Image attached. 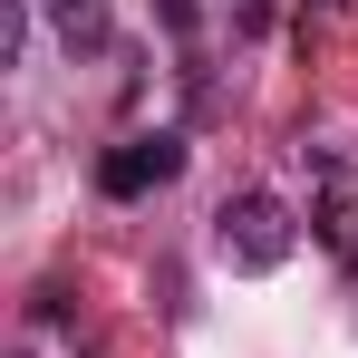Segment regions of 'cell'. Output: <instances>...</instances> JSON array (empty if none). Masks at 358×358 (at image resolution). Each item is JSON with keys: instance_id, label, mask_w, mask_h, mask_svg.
<instances>
[{"instance_id": "3957f363", "label": "cell", "mask_w": 358, "mask_h": 358, "mask_svg": "<svg viewBox=\"0 0 358 358\" xmlns=\"http://www.w3.org/2000/svg\"><path fill=\"white\" fill-rule=\"evenodd\" d=\"M68 49H107V0H39Z\"/></svg>"}, {"instance_id": "5b68a950", "label": "cell", "mask_w": 358, "mask_h": 358, "mask_svg": "<svg viewBox=\"0 0 358 358\" xmlns=\"http://www.w3.org/2000/svg\"><path fill=\"white\" fill-rule=\"evenodd\" d=\"M155 20H165L175 39H194V0H155Z\"/></svg>"}, {"instance_id": "52a82bcc", "label": "cell", "mask_w": 358, "mask_h": 358, "mask_svg": "<svg viewBox=\"0 0 358 358\" xmlns=\"http://www.w3.org/2000/svg\"><path fill=\"white\" fill-rule=\"evenodd\" d=\"M20 358H29V349H20Z\"/></svg>"}, {"instance_id": "6da1fadb", "label": "cell", "mask_w": 358, "mask_h": 358, "mask_svg": "<svg viewBox=\"0 0 358 358\" xmlns=\"http://www.w3.org/2000/svg\"><path fill=\"white\" fill-rule=\"evenodd\" d=\"M213 242H223L233 271H281V262H291V203L252 184V194H233V203L213 213Z\"/></svg>"}, {"instance_id": "277c9868", "label": "cell", "mask_w": 358, "mask_h": 358, "mask_svg": "<svg viewBox=\"0 0 358 358\" xmlns=\"http://www.w3.org/2000/svg\"><path fill=\"white\" fill-rule=\"evenodd\" d=\"M320 242H329L339 262H358V203H320Z\"/></svg>"}, {"instance_id": "8992f818", "label": "cell", "mask_w": 358, "mask_h": 358, "mask_svg": "<svg viewBox=\"0 0 358 358\" xmlns=\"http://www.w3.org/2000/svg\"><path fill=\"white\" fill-rule=\"evenodd\" d=\"M320 10H339V0H320Z\"/></svg>"}, {"instance_id": "7a4b0ae2", "label": "cell", "mask_w": 358, "mask_h": 358, "mask_svg": "<svg viewBox=\"0 0 358 358\" xmlns=\"http://www.w3.org/2000/svg\"><path fill=\"white\" fill-rule=\"evenodd\" d=\"M184 175V136L175 126H155V136H126L117 155L97 165V184L117 194V203H136V194H155V184H175Z\"/></svg>"}]
</instances>
